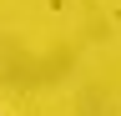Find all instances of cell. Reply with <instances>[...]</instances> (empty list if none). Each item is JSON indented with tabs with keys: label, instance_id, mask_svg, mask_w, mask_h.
Segmentation results:
<instances>
[]
</instances>
